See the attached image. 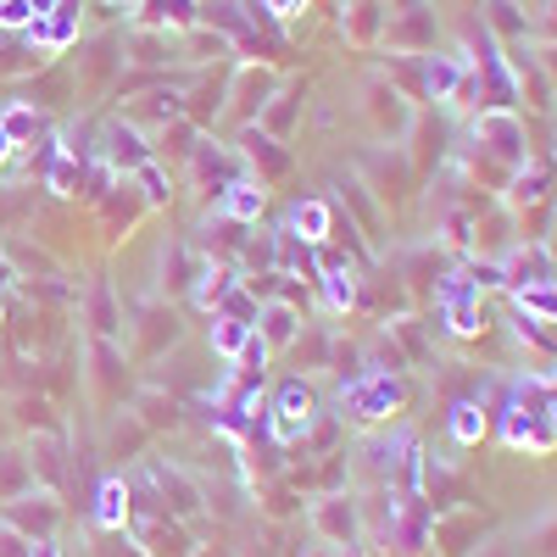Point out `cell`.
<instances>
[{"mask_svg": "<svg viewBox=\"0 0 557 557\" xmlns=\"http://www.w3.org/2000/svg\"><path fill=\"white\" fill-rule=\"evenodd\" d=\"M301 330H307V323H301V307H296V301L273 296V301L257 307V341H262L268 351H290Z\"/></svg>", "mask_w": 557, "mask_h": 557, "instance_id": "8", "label": "cell"}, {"mask_svg": "<svg viewBox=\"0 0 557 557\" xmlns=\"http://www.w3.org/2000/svg\"><path fill=\"white\" fill-rule=\"evenodd\" d=\"M474 134L480 139H491V151L502 157V162H513V168H524V123L513 117V112H485L480 123H474Z\"/></svg>", "mask_w": 557, "mask_h": 557, "instance_id": "10", "label": "cell"}, {"mask_svg": "<svg viewBox=\"0 0 557 557\" xmlns=\"http://www.w3.org/2000/svg\"><path fill=\"white\" fill-rule=\"evenodd\" d=\"M368 101H374V117H380V128H385L391 139L407 134V117H412V112H407V101L396 96L391 84H368Z\"/></svg>", "mask_w": 557, "mask_h": 557, "instance_id": "15", "label": "cell"}, {"mask_svg": "<svg viewBox=\"0 0 557 557\" xmlns=\"http://www.w3.org/2000/svg\"><path fill=\"white\" fill-rule=\"evenodd\" d=\"M0 557H34V541L23 530H12L7 519H0Z\"/></svg>", "mask_w": 557, "mask_h": 557, "instance_id": "26", "label": "cell"}, {"mask_svg": "<svg viewBox=\"0 0 557 557\" xmlns=\"http://www.w3.org/2000/svg\"><path fill=\"white\" fill-rule=\"evenodd\" d=\"M541 418H546V435L557 441V385H552V396H546V412H541Z\"/></svg>", "mask_w": 557, "mask_h": 557, "instance_id": "31", "label": "cell"}, {"mask_svg": "<svg viewBox=\"0 0 557 557\" xmlns=\"http://www.w3.org/2000/svg\"><path fill=\"white\" fill-rule=\"evenodd\" d=\"M89 519H96V530H107V535H123V530H128V519H134V491H128L123 474H107V480L96 485V507H89Z\"/></svg>", "mask_w": 557, "mask_h": 557, "instance_id": "9", "label": "cell"}, {"mask_svg": "<svg viewBox=\"0 0 557 557\" xmlns=\"http://www.w3.org/2000/svg\"><path fill=\"white\" fill-rule=\"evenodd\" d=\"M485 430H491V418H485L480 401H457V407H451V441H457V446H480Z\"/></svg>", "mask_w": 557, "mask_h": 557, "instance_id": "17", "label": "cell"}, {"mask_svg": "<svg viewBox=\"0 0 557 557\" xmlns=\"http://www.w3.org/2000/svg\"><path fill=\"white\" fill-rule=\"evenodd\" d=\"M45 184H51L57 196H73V190H78V162H73L67 146L57 151V162H51V173H45Z\"/></svg>", "mask_w": 557, "mask_h": 557, "instance_id": "25", "label": "cell"}, {"mask_svg": "<svg viewBox=\"0 0 557 557\" xmlns=\"http://www.w3.org/2000/svg\"><path fill=\"white\" fill-rule=\"evenodd\" d=\"M262 212H268V184H262V178H251V173L228 178L223 190H218V218H223V223H240V228H251Z\"/></svg>", "mask_w": 557, "mask_h": 557, "instance_id": "6", "label": "cell"}, {"mask_svg": "<svg viewBox=\"0 0 557 557\" xmlns=\"http://www.w3.org/2000/svg\"><path fill=\"white\" fill-rule=\"evenodd\" d=\"M12 151H17V146L7 139V128H0V162H12Z\"/></svg>", "mask_w": 557, "mask_h": 557, "instance_id": "34", "label": "cell"}, {"mask_svg": "<svg viewBox=\"0 0 557 557\" xmlns=\"http://www.w3.org/2000/svg\"><path fill=\"white\" fill-rule=\"evenodd\" d=\"M34 12H28V0H0V28H28Z\"/></svg>", "mask_w": 557, "mask_h": 557, "instance_id": "28", "label": "cell"}, {"mask_svg": "<svg viewBox=\"0 0 557 557\" xmlns=\"http://www.w3.org/2000/svg\"><path fill=\"white\" fill-rule=\"evenodd\" d=\"M312 424H318V396H312V385H307V380L278 385V396H273V407H268V435H273L278 446H296V441L312 435Z\"/></svg>", "mask_w": 557, "mask_h": 557, "instance_id": "2", "label": "cell"}, {"mask_svg": "<svg viewBox=\"0 0 557 557\" xmlns=\"http://www.w3.org/2000/svg\"><path fill=\"white\" fill-rule=\"evenodd\" d=\"M57 7H62V0H28V12H34V17H51Z\"/></svg>", "mask_w": 557, "mask_h": 557, "instance_id": "32", "label": "cell"}, {"mask_svg": "<svg viewBox=\"0 0 557 557\" xmlns=\"http://www.w3.org/2000/svg\"><path fill=\"white\" fill-rule=\"evenodd\" d=\"M0 318H7V307H0Z\"/></svg>", "mask_w": 557, "mask_h": 557, "instance_id": "35", "label": "cell"}, {"mask_svg": "<svg viewBox=\"0 0 557 557\" xmlns=\"http://www.w3.org/2000/svg\"><path fill=\"white\" fill-rule=\"evenodd\" d=\"M39 480H34V462H28V446H0V507L7 502H17V496H28Z\"/></svg>", "mask_w": 557, "mask_h": 557, "instance_id": "12", "label": "cell"}, {"mask_svg": "<svg viewBox=\"0 0 557 557\" xmlns=\"http://www.w3.org/2000/svg\"><path fill=\"white\" fill-rule=\"evenodd\" d=\"M341 407L357 418V424H385V418L401 412V374H385V368L357 374L351 385H341Z\"/></svg>", "mask_w": 557, "mask_h": 557, "instance_id": "1", "label": "cell"}, {"mask_svg": "<svg viewBox=\"0 0 557 557\" xmlns=\"http://www.w3.org/2000/svg\"><path fill=\"white\" fill-rule=\"evenodd\" d=\"M128 178L139 184V196H146V207H168V201H173V173H162V162H157V157H151L146 168H134Z\"/></svg>", "mask_w": 557, "mask_h": 557, "instance_id": "21", "label": "cell"}, {"mask_svg": "<svg viewBox=\"0 0 557 557\" xmlns=\"http://www.w3.org/2000/svg\"><path fill=\"white\" fill-rule=\"evenodd\" d=\"M424 84H430V96H435V101H451V89L462 84V62L430 57V62H424Z\"/></svg>", "mask_w": 557, "mask_h": 557, "instance_id": "24", "label": "cell"}, {"mask_svg": "<svg viewBox=\"0 0 557 557\" xmlns=\"http://www.w3.org/2000/svg\"><path fill=\"white\" fill-rule=\"evenodd\" d=\"M318 285H323V307H330V312H346L357 301V273L346 262H330L318 273Z\"/></svg>", "mask_w": 557, "mask_h": 557, "instance_id": "16", "label": "cell"}, {"mask_svg": "<svg viewBox=\"0 0 557 557\" xmlns=\"http://www.w3.org/2000/svg\"><path fill=\"white\" fill-rule=\"evenodd\" d=\"M17 278H23V273L12 268V257H7V246H0V290H12V285H17Z\"/></svg>", "mask_w": 557, "mask_h": 557, "instance_id": "29", "label": "cell"}, {"mask_svg": "<svg viewBox=\"0 0 557 557\" xmlns=\"http://www.w3.org/2000/svg\"><path fill=\"white\" fill-rule=\"evenodd\" d=\"M0 519H7L12 530H23L28 541H57V524H62V502H57V491L34 485L28 496H17V502H7V507H0Z\"/></svg>", "mask_w": 557, "mask_h": 557, "instance_id": "3", "label": "cell"}, {"mask_svg": "<svg viewBox=\"0 0 557 557\" xmlns=\"http://www.w3.org/2000/svg\"><path fill=\"white\" fill-rule=\"evenodd\" d=\"M330 228H335L330 201H296V212H290V228H285V235H301L307 246H323V240H330Z\"/></svg>", "mask_w": 557, "mask_h": 557, "instance_id": "14", "label": "cell"}, {"mask_svg": "<svg viewBox=\"0 0 557 557\" xmlns=\"http://www.w3.org/2000/svg\"><path fill=\"white\" fill-rule=\"evenodd\" d=\"M296 112H301V96H296V89H278V96L262 107V128H268V134H278V139H290Z\"/></svg>", "mask_w": 557, "mask_h": 557, "instance_id": "20", "label": "cell"}, {"mask_svg": "<svg viewBox=\"0 0 557 557\" xmlns=\"http://www.w3.org/2000/svg\"><path fill=\"white\" fill-rule=\"evenodd\" d=\"M301 7H307V0H268V12H273V17H296Z\"/></svg>", "mask_w": 557, "mask_h": 557, "instance_id": "30", "label": "cell"}, {"mask_svg": "<svg viewBox=\"0 0 557 557\" xmlns=\"http://www.w3.org/2000/svg\"><path fill=\"white\" fill-rule=\"evenodd\" d=\"M134 418L146 430H173L178 424V407H173V396H162V391H139L134 396Z\"/></svg>", "mask_w": 557, "mask_h": 557, "instance_id": "18", "label": "cell"}, {"mask_svg": "<svg viewBox=\"0 0 557 557\" xmlns=\"http://www.w3.org/2000/svg\"><path fill=\"white\" fill-rule=\"evenodd\" d=\"M278 96V78L268 73V67H235V89H228V101H235V107H223L228 117H235V123H251L268 101Z\"/></svg>", "mask_w": 557, "mask_h": 557, "instance_id": "7", "label": "cell"}, {"mask_svg": "<svg viewBox=\"0 0 557 557\" xmlns=\"http://www.w3.org/2000/svg\"><path fill=\"white\" fill-rule=\"evenodd\" d=\"M101 157H107V168L112 173H134V168H146L151 157H157V146L146 139V128L139 123H107V134H101Z\"/></svg>", "mask_w": 557, "mask_h": 557, "instance_id": "5", "label": "cell"}, {"mask_svg": "<svg viewBox=\"0 0 557 557\" xmlns=\"http://www.w3.org/2000/svg\"><path fill=\"white\" fill-rule=\"evenodd\" d=\"M0 128H7L12 146H28V139L45 128V117H39L28 101H7V107H0Z\"/></svg>", "mask_w": 557, "mask_h": 557, "instance_id": "19", "label": "cell"}, {"mask_svg": "<svg viewBox=\"0 0 557 557\" xmlns=\"http://www.w3.org/2000/svg\"><path fill=\"white\" fill-rule=\"evenodd\" d=\"M146 12H151V23H162V28H196V0H146Z\"/></svg>", "mask_w": 557, "mask_h": 557, "instance_id": "23", "label": "cell"}, {"mask_svg": "<svg viewBox=\"0 0 557 557\" xmlns=\"http://www.w3.org/2000/svg\"><path fill=\"white\" fill-rule=\"evenodd\" d=\"M251 335H257V330H251L246 318H235V312H223V307L212 312V330H207V341H212V351H218V357H223L228 368L240 362V351H246V341H251Z\"/></svg>", "mask_w": 557, "mask_h": 557, "instance_id": "13", "label": "cell"}, {"mask_svg": "<svg viewBox=\"0 0 557 557\" xmlns=\"http://www.w3.org/2000/svg\"><path fill=\"white\" fill-rule=\"evenodd\" d=\"M23 39L34 45V51H45V57H57V51H67V45L78 39V12H73L67 0H62V7H57L51 17H34V23L23 28Z\"/></svg>", "mask_w": 557, "mask_h": 557, "instance_id": "11", "label": "cell"}, {"mask_svg": "<svg viewBox=\"0 0 557 557\" xmlns=\"http://www.w3.org/2000/svg\"><path fill=\"white\" fill-rule=\"evenodd\" d=\"M34 557H62V546L57 541H34Z\"/></svg>", "mask_w": 557, "mask_h": 557, "instance_id": "33", "label": "cell"}, {"mask_svg": "<svg viewBox=\"0 0 557 557\" xmlns=\"http://www.w3.org/2000/svg\"><path fill=\"white\" fill-rule=\"evenodd\" d=\"M89 323H96V341H117L123 335V312L112 307V290L107 285L89 296Z\"/></svg>", "mask_w": 557, "mask_h": 557, "instance_id": "22", "label": "cell"}, {"mask_svg": "<svg viewBox=\"0 0 557 557\" xmlns=\"http://www.w3.org/2000/svg\"><path fill=\"white\" fill-rule=\"evenodd\" d=\"M262 412H268V396H262V385H251V391L235 401V418H240V424H257Z\"/></svg>", "mask_w": 557, "mask_h": 557, "instance_id": "27", "label": "cell"}, {"mask_svg": "<svg viewBox=\"0 0 557 557\" xmlns=\"http://www.w3.org/2000/svg\"><path fill=\"white\" fill-rule=\"evenodd\" d=\"M312 530L341 552H362V513H357L351 496H318L312 502Z\"/></svg>", "mask_w": 557, "mask_h": 557, "instance_id": "4", "label": "cell"}]
</instances>
